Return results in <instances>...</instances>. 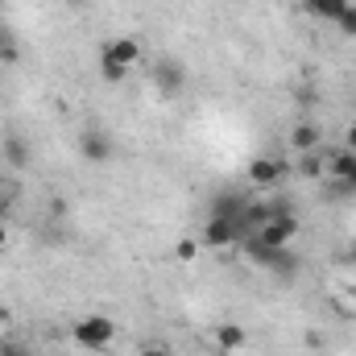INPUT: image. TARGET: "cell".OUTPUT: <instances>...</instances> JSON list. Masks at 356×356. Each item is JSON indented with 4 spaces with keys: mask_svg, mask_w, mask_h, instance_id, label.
<instances>
[{
    "mask_svg": "<svg viewBox=\"0 0 356 356\" xmlns=\"http://www.w3.org/2000/svg\"><path fill=\"white\" fill-rule=\"evenodd\" d=\"M344 149H353V154H356V124L344 133Z\"/></svg>",
    "mask_w": 356,
    "mask_h": 356,
    "instance_id": "19",
    "label": "cell"
},
{
    "mask_svg": "<svg viewBox=\"0 0 356 356\" xmlns=\"http://www.w3.org/2000/svg\"><path fill=\"white\" fill-rule=\"evenodd\" d=\"M245 175H249V182H257V186H277L282 175H286V166L277 158H253Z\"/></svg>",
    "mask_w": 356,
    "mask_h": 356,
    "instance_id": "7",
    "label": "cell"
},
{
    "mask_svg": "<svg viewBox=\"0 0 356 356\" xmlns=\"http://www.w3.org/2000/svg\"><path fill=\"white\" fill-rule=\"evenodd\" d=\"M323 170H327V166H323L319 154H298V175L302 178H323Z\"/></svg>",
    "mask_w": 356,
    "mask_h": 356,
    "instance_id": "15",
    "label": "cell"
},
{
    "mask_svg": "<svg viewBox=\"0 0 356 356\" xmlns=\"http://www.w3.org/2000/svg\"><path fill=\"white\" fill-rule=\"evenodd\" d=\"M71 340H75L79 348H88V353H104V348L116 340V323H112L108 315H83V319H75Z\"/></svg>",
    "mask_w": 356,
    "mask_h": 356,
    "instance_id": "1",
    "label": "cell"
},
{
    "mask_svg": "<svg viewBox=\"0 0 356 356\" xmlns=\"http://www.w3.org/2000/svg\"><path fill=\"white\" fill-rule=\"evenodd\" d=\"M257 236L266 241V245H273V249H286L294 236H298V220L286 211V216H269L266 224L257 228Z\"/></svg>",
    "mask_w": 356,
    "mask_h": 356,
    "instance_id": "4",
    "label": "cell"
},
{
    "mask_svg": "<svg viewBox=\"0 0 356 356\" xmlns=\"http://www.w3.org/2000/svg\"><path fill=\"white\" fill-rule=\"evenodd\" d=\"M353 298H356V286H353Z\"/></svg>",
    "mask_w": 356,
    "mask_h": 356,
    "instance_id": "26",
    "label": "cell"
},
{
    "mask_svg": "<svg viewBox=\"0 0 356 356\" xmlns=\"http://www.w3.org/2000/svg\"><path fill=\"white\" fill-rule=\"evenodd\" d=\"M4 241H8V232H4V220H0V249H4Z\"/></svg>",
    "mask_w": 356,
    "mask_h": 356,
    "instance_id": "22",
    "label": "cell"
},
{
    "mask_svg": "<svg viewBox=\"0 0 356 356\" xmlns=\"http://www.w3.org/2000/svg\"><path fill=\"white\" fill-rule=\"evenodd\" d=\"M0 356H33V353H29V344H21V340H0Z\"/></svg>",
    "mask_w": 356,
    "mask_h": 356,
    "instance_id": "18",
    "label": "cell"
},
{
    "mask_svg": "<svg viewBox=\"0 0 356 356\" xmlns=\"http://www.w3.org/2000/svg\"><path fill=\"white\" fill-rule=\"evenodd\" d=\"M4 162H8L13 170H25V166H29V145H25L21 137H8V141H4Z\"/></svg>",
    "mask_w": 356,
    "mask_h": 356,
    "instance_id": "13",
    "label": "cell"
},
{
    "mask_svg": "<svg viewBox=\"0 0 356 356\" xmlns=\"http://www.w3.org/2000/svg\"><path fill=\"white\" fill-rule=\"evenodd\" d=\"M344 182H348V186H353V191H356V166H353V170H348V178H344Z\"/></svg>",
    "mask_w": 356,
    "mask_h": 356,
    "instance_id": "20",
    "label": "cell"
},
{
    "mask_svg": "<svg viewBox=\"0 0 356 356\" xmlns=\"http://www.w3.org/2000/svg\"><path fill=\"white\" fill-rule=\"evenodd\" d=\"M141 356H166V353H162V348H145Z\"/></svg>",
    "mask_w": 356,
    "mask_h": 356,
    "instance_id": "21",
    "label": "cell"
},
{
    "mask_svg": "<svg viewBox=\"0 0 356 356\" xmlns=\"http://www.w3.org/2000/svg\"><path fill=\"white\" fill-rule=\"evenodd\" d=\"M112 154H116L112 133H104V129H83V133H79V158H83V162L104 166V162H112Z\"/></svg>",
    "mask_w": 356,
    "mask_h": 356,
    "instance_id": "3",
    "label": "cell"
},
{
    "mask_svg": "<svg viewBox=\"0 0 356 356\" xmlns=\"http://www.w3.org/2000/svg\"><path fill=\"white\" fill-rule=\"evenodd\" d=\"M353 0H302V8L311 13V17H319V21H340V13L348 8Z\"/></svg>",
    "mask_w": 356,
    "mask_h": 356,
    "instance_id": "11",
    "label": "cell"
},
{
    "mask_svg": "<svg viewBox=\"0 0 356 356\" xmlns=\"http://www.w3.org/2000/svg\"><path fill=\"white\" fill-rule=\"evenodd\" d=\"M154 83H158L162 95H178L182 83H186V71L178 67L175 58H162V63H154Z\"/></svg>",
    "mask_w": 356,
    "mask_h": 356,
    "instance_id": "6",
    "label": "cell"
},
{
    "mask_svg": "<svg viewBox=\"0 0 356 356\" xmlns=\"http://www.w3.org/2000/svg\"><path fill=\"white\" fill-rule=\"evenodd\" d=\"M211 340H216V348H220V353H241V348L249 344V332H245L241 323H220Z\"/></svg>",
    "mask_w": 356,
    "mask_h": 356,
    "instance_id": "9",
    "label": "cell"
},
{
    "mask_svg": "<svg viewBox=\"0 0 356 356\" xmlns=\"http://www.w3.org/2000/svg\"><path fill=\"white\" fill-rule=\"evenodd\" d=\"M99 54H108V58H116L120 67H137V63H145V46L137 42V38H112Z\"/></svg>",
    "mask_w": 356,
    "mask_h": 356,
    "instance_id": "5",
    "label": "cell"
},
{
    "mask_svg": "<svg viewBox=\"0 0 356 356\" xmlns=\"http://www.w3.org/2000/svg\"><path fill=\"white\" fill-rule=\"evenodd\" d=\"M245 195H236V191H224V195H216L211 199V216H224V220H245Z\"/></svg>",
    "mask_w": 356,
    "mask_h": 356,
    "instance_id": "10",
    "label": "cell"
},
{
    "mask_svg": "<svg viewBox=\"0 0 356 356\" xmlns=\"http://www.w3.org/2000/svg\"><path fill=\"white\" fill-rule=\"evenodd\" d=\"M336 29H340L344 38H356V4H348V8L340 13V21H336Z\"/></svg>",
    "mask_w": 356,
    "mask_h": 356,
    "instance_id": "16",
    "label": "cell"
},
{
    "mask_svg": "<svg viewBox=\"0 0 356 356\" xmlns=\"http://www.w3.org/2000/svg\"><path fill=\"white\" fill-rule=\"evenodd\" d=\"M211 356H236V353H220V348H216V353H211Z\"/></svg>",
    "mask_w": 356,
    "mask_h": 356,
    "instance_id": "24",
    "label": "cell"
},
{
    "mask_svg": "<svg viewBox=\"0 0 356 356\" xmlns=\"http://www.w3.org/2000/svg\"><path fill=\"white\" fill-rule=\"evenodd\" d=\"M323 145V133H319V124H311V120H298L294 129H290V149H298V154H315Z\"/></svg>",
    "mask_w": 356,
    "mask_h": 356,
    "instance_id": "8",
    "label": "cell"
},
{
    "mask_svg": "<svg viewBox=\"0 0 356 356\" xmlns=\"http://www.w3.org/2000/svg\"><path fill=\"white\" fill-rule=\"evenodd\" d=\"M4 323H8V311H4V307H0V327H4Z\"/></svg>",
    "mask_w": 356,
    "mask_h": 356,
    "instance_id": "23",
    "label": "cell"
},
{
    "mask_svg": "<svg viewBox=\"0 0 356 356\" xmlns=\"http://www.w3.org/2000/svg\"><path fill=\"white\" fill-rule=\"evenodd\" d=\"M21 58V38L8 21H0V63H17Z\"/></svg>",
    "mask_w": 356,
    "mask_h": 356,
    "instance_id": "12",
    "label": "cell"
},
{
    "mask_svg": "<svg viewBox=\"0 0 356 356\" xmlns=\"http://www.w3.org/2000/svg\"><path fill=\"white\" fill-rule=\"evenodd\" d=\"M99 79H104V83H124V79H129V67H120L116 58L99 54Z\"/></svg>",
    "mask_w": 356,
    "mask_h": 356,
    "instance_id": "14",
    "label": "cell"
},
{
    "mask_svg": "<svg viewBox=\"0 0 356 356\" xmlns=\"http://www.w3.org/2000/svg\"><path fill=\"white\" fill-rule=\"evenodd\" d=\"M245 236H249V224H245V220H224V216H211V220L203 224L199 245H211V249H232V245H241Z\"/></svg>",
    "mask_w": 356,
    "mask_h": 356,
    "instance_id": "2",
    "label": "cell"
},
{
    "mask_svg": "<svg viewBox=\"0 0 356 356\" xmlns=\"http://www.w3.org/2000/svg\"><path fill=\"white\" fill-rule=\"evenodd\" d=\"M0 220H4V199H0Z\"/></svg>",
    "mask_w": 356,
    "mask_h": 356,
    "instance_id": "25",
    "label": "cell"
},
{
    "mask_svg": "<svg viewBox=\"0 0 356 356\" xmlns=\"http://www.w3.org/2000/svg\"><path fill=\"white\" fill-rule=\"evenodd\" d=\"M195 257H199V241H195V236L178 241V261H195Z\"/></svg>",
    "mask_w": 356,
    "mask_h": 356,
    "instance_id": "17",
    "label": "cell"
}]
</instances>
